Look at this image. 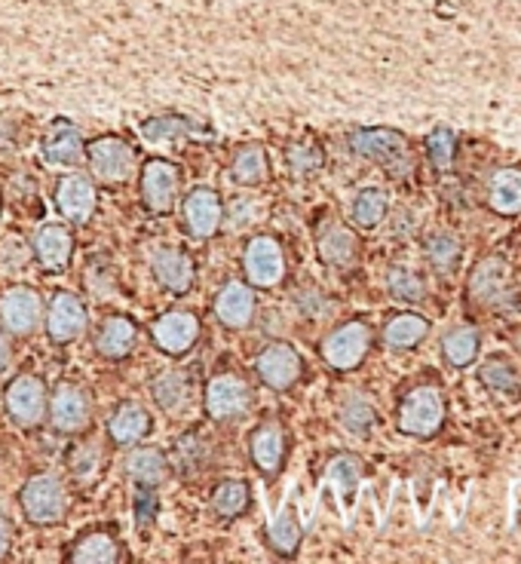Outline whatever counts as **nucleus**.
I'll return each instance as SVG.
<instances>
[{"label":"nucleus","instance_id":"f257e3e1","mask_svg":"<svg viewBox=\"0 0 521 564\" xmlns=\"http://www.w3.org/2000/svg\"><path fill=\"white\" fill-rule=\"evenodd\" d=\"M350 147L363 157L375 159L377 166H384L387 173L396 178L411 175V147H408L406 135L396 130H356L350 135Z\"/></svg>","mask_w":521,"mask_h":564},{"label":"nucleus","instance_id":"f03ea898","mask_svg":"<svg viewBox=\"0 0 521 564\" xmlns=\"http://www.w3.org/2000/svg\"><path fill=\"white\" fill-rule=\"evenodd\" d=\"M469 295L473 301L488 310H512L516 307V286H512V270L507 261L485 258L478 261L469 274Z\"/></svg>","mask_w":521,"mask_h":564},{"label":"nucleus","instance_id":"7ed1b4c3","mask_svg":"<svg viewBox=\"0 0 521 564\" xmlns=\"http://www.w3.org/2000/svg\"><path fill=\"white\" fill-rule=\"evenodd\" d=\"M19 504L22 512L31 524H56L65 519V509H68V494L65 485L49 473L29 478V485L19 491Z\"/></svg>","mask_w":521,"mask_h":564},{"label":"nucleus","instance_id":"20e7f679","mask_svg":"<svg viewBox=\"0 0 521 564\" xmlns=\"http://www.w3.org/2000/svg\"><path fill=\"white\" fill-rule=\"evenodd\" d=\"M87 159L96 181H102L108 188L130 181V175L135 173V147L114 135H102V139L89 142Z\"/></svg>","mask_w":521,"mask_h":564},{"label":"nucleus","instance_id":"39448f33","mask_svg":"<svg viewBox=\"0 0 521 564\" xmlns=\"http://www.w3.org/2000/svg\"><path fill=\"white\" fill-rule=\"evenodd\" d=\"M445 423V399L435 387H418L402 399L399 408V430L406 435L430 439Z\"/></svg>","mask_w":521,"mask_h":564},{"label":"nucleus","instance_id":"423d86ee","mask_svg":"<svg viewBox=\"0 0 521 564\" xmlns=\"http://www.w3.org/2000/svg\"><path fill=\"white\" fill-rule=\"evenodd\" d=\"M252 402H255L252 387L240 375H233V372H221L206 387V411L218 423L240 420L243 414H248Z\"/></svg>","mask_w":521,"mask_h":564},{"label":"nucleus","instance_id":"0eeeda50","mask_svg":"<svg viewBox=\"0 0 521 564\" xmlns=\"http://www.w3.org/2000/svg\"><path fill=\"white\" fill-rule=\"evenodd\" d=\"M181 197V169L169 159H147L142 166V203L154 215L173 212Z\"/></svg>","mask_w":521,"mask_h":564},{"label":"nucleus","instance_id":"6e6552de","mask_svg":"<svg viewBox=\"0 0 521 564\" xmlns=\"http://www.w3.org/2000/svg\"><path fill=\"white\" fill-rule=\"evenodd\" d=\"M255 372H258L260 384H264L267 390L286 392L301 380V375H304V362H301L298 350L291 347V344H286V341H274V344H267V347L258 353Z\"/></svg>","mask_w":521,"mask_h":564},{"label":"nucleus","instance_id":"1a4fd4ad","mask_svg":"<svg viewBox=\"0 0 521 564\" xmlns=\"http://www.w3.org/2000/svg\"><path fill=\"white\" fill-rule=\"evenodd\" d=\"M368 347H372V329L365 322H347L322 341V360L334 372H353L363 365Z\"/></svg>","mask_w":521,"mask_h":564},{"label":"nucleus","instance_id":"9d476101","mask_svg":"<svg viewBox=\"0 0 521 564\" xmlns=\"http://www.w3.org/2000/svg\"><path fill=\"white\" fill-rule=\"evenodd\" d=\"M46 387L41 377L34 375H19L10 380V387L3 392V406L7 414L19 423V427H41L46 420Z\"/></svg>","mask_w":521,"mask_h":564},{"label":"nucleus","instance_id":"9b49d317","mask_svg":"<svg viewBox=\"0 0 521 564\" xmlns=\"http://www.w3.org/2000/svg\"><path fill=\"white\" fill-rule=\"evenodd\" d=\"M89 329L87 305L71 291H56L46 310V334L53 344H71Z\"/></svg>","mask_w":521,"mask_h":564},{"label":"nucleus","instance_id":"f8f14e48","mask_svg":"<svg viewBox=\"0 0 521 564\" xmlns=\"http://www.w3.org/2000/svg\"><path fill=\"white\" fill-rule=\"evenodd\" d=\"M41 319H44V301L29 286H13L0 295V322L10 334L25 338V334L37 332Z\"/></svg>","mask_w":521,"mask_h":564},{"label":"nucleus","instance_id":"ddd939ff","mask_svg":"<svg viewBox=\"0 0 521 564\" xmlns=\"http://www.w3.org/2000/svg\"><path fill=\"white\" fill-rule=\"evenodd\" d=\"M243 267L252 286L258 289H274L286 276V255L274 236H255L243 255Z\"/></svg>","mask_w":521,"mask_h":564},{"label":"nucleus","instance_id":"4468645a","mask_svg":"<svg viewBox=\"0 0 521 564\" xmlns=\"http://www.w3.org/2000/svg\"><path fill=\"white\" fill-rule=\"evenodd\" d=\"M151 338L163 353L169 356H185L197 338H200V319L188 313V310H169L151 325Z\"/></svg>","mask_w":521,"mask_h":564},{"label":"nucleus","instance_id":"2eb2a0df","mask_svg":"<svg viewBox=\"0 0 521 564\" xmlns=\"http://www.w3.org/2000/svg\"><path fill=\"white\" fill-rule=\"evenodd\" d=\"M46 418L56 427L58 433H80L87 430L89 418H92V408H89L87 392L71 384H62L53 399L46 402Z\"/></svg>","mask_w":521,"mask_h":564},{"label":"nucleus","instance_id":"dca6fc26","mask_svg":"<svg viewBox=\"0 0 521 564\" xmlns=\"http://www.w3.org/2000/svg\"><path fill=\"white\" fill-rule=\"evenodd\" d=\"M96 200H99V190L92 185V178L87 175L74 173V175H65L62 181H58V190H56V203H58V212L68 218L71 224H87L92 212H96Z\"/></svg>","mask_w":521,"mask_h":564},{"label":"nucleus","instance_id":"f3484780","mask_svg":"<svg viewBox=\"0 0 521 564\" xmlns=\"http://www.w3.org/2000/svg\"><path fill=\"white\" fill-rule=\"evenodd\" d=\"M185 228L190 231V236L197 240H209L215 236L218 228H221V218H224V206H221V197H218L212 188H193L185 197Z\"/></svg>","mask_w":521,"mask_h":564},{"label":"nucleus","instance_id":"a211bd4d","mask_svg":"<svg viewBox=\"0 0 521 564\" xmlns=\"http://www.w3.org/2000/svg\"><path fill=\"white\" fill-rule=\"evenodd\" d=\"M252 461L264 476H276L286 463V451H289V439H286V427L279 420H264L258 430L252 433L248 442Z\"/></svg>","mask_w":521,"mask_h":564},{"label":"nucleus","instance_id":"6ab92c4d","mask_svg":"<svg viewBox=\"0 0 521 564\" xmlns=\"http://www.w3.org/2000/svg\"><path fill=\"white\" fill-rule=\"evenodd\" d=\"M154 276H157L159 289H166L169 295H188L193 289V279H197V267L190 261L188 252L181 248H157L154 258H151Z\"/></svg>","mask_w":521,"mask_h":564},{"label":"nucleus","instance_id":"aec40b11","mask_svg":"<svg viewBox=\"0 0 521 564\" xmlns=\"http://www.w3.org/2000/svg\"><path fill=\"white\" fill-rule=\"evenodd\" d=\"M258 310V298L246 283H228L224 289L215 295V317L221 325H228L233 332L248 329Z\"/></svg>","mask_w":521,"mask_h":564},{"label":"nucleus","instance_id":"412c9836","mask_svg":"<svg viewBox=\"0 0 521 564\" xmlns=\"http://www.w3.org/2000/svg\"><path fill=\"white\" fill-rule=\"evenodd\" d=\"M71 252L74 233L65 224H46V228L34 233V258L49 274L65 270L71 264Z\"/></svg>","mask_w":521,"mask_h":564},{"label":"nucleus","instance_id":"4be33fe9","mask_svg":"<svg viewBox=\"0 0 521 564\" xmlns=\"http://www.w3.org/2000/svg\"><path fill=\"white\" fill-rule=\"evenodd\" d=\"M44 159L49 166H77L80 159H87V142H84V132L58 120L53 130L44 135Z\"/></svg>","mask_w":521,"mask_h":564},{"label":"nucleus","instance_id":"5701e85b","mask_svg":"<svg viewBox=\"0 0 521 564\" xmlns=\"http://www.w3.org/2000/svg\"><path fill=\"white\" fill-rule=\"evenodd\" d=\"M120 559H123V550H120V540L111 528L87 531L84 537H77L68 550V562L80 564H114Z\"/></svg>","mask_w":521,"mask_h":564},{"label":"nucleus","instance_id":"b1692460","mask_svg":"<svg viewBox=\"0 0 521 564\" xmlns=\"http://www.w3.org/2000/svg\"><path fill=\"white\" fill-rule=\"evenodd\" d=\"M356 255H359V240L356 233L344 228L341 221H329L322 233H319V258L325 261L329 267H353L356 264Z\"/></svg>","mask_w":521,"mask_h":564},{"label":"nucleus","instance_id":"393cba45","mask_svg":"<svg viewBox=\"0 0 521 564\" xmlns=\"http://www.w3.org/2000/svg\"><path fill=\"white\" fill-rule=\"evenodd\" d=\"M138 344V325L130 317H108L96 334V350L104 360H126Z\"/></svg>","mask_w":521,"mask_h":564},{"label":"nucleus","instance_id":"a878e982","mask_svg":"<svg viewBox=\"0 0 521 564\" xmlns=\"http://www.w3.org/2000/svg\"><path fill=\"white\" fill-rule=\"evenodd\" d=\"M147 433H151V414L142 406H135V402L120 406L114 411V418L108 420V435L120 449L138 445Z\"/></svg>","mask_w":521,"mask_h":564},{"label":"nucleus","instance_id":"bb28decb","mask_svg":"<svg viewBox=\"0 0 521 564\" xmlns=\"http://www.w3.org/2000/svg\"><path fill=\"white\" fill-rule=\"evenodd\" d=\"M126 473H130L138 488H159L166 482V476H169V461L157 449H138L130 454Z\"/></svg>","mask_w":521,"mask_h":564},{"label":"nucleus","instance_id":"cd10ccee","mask_svg":"<svg viewBox=\"0 0 521 564\" xmlns=\"http://www.w3.org/2000/svg\"><path fill=\"white\" fill-rule=\"evenodd\" d=\"M270 175V163H267V151L260 145H243L236 151L231 166V178L243 188H255V185H264Z\"/></svg>","mask_w":521,"mask_h":564},{"label":"nucleus","instance_id":"c85d7f7f","mask_svg":"<svg viewBox=\"0 0 521 564\" xmlns=\"http://www.w3.org/2000/svg\"><path fill=\"white\" fill-rule=\"evenodd\" d=\"M491 209L500 215L521 212V169H500L491 178Z\"/></svg>","mask_w":521,"mask_h":564},{"label":"nucleus","instance_id":"c756f323","mask_svg":"<svg viewBox=\"0 0 521 564\" xmlns=\"http://www.w3.org/2000/svg\"><path fill=\"white\" fill-rule=\"evenodd\" d=\"M426 332H430V322L426 319L418 317V313H399V317L387 322L384 341L392 350H411L418 347L420 341L426 338Z\"/></svg>","mask_w":521,"mask_h":564},{"label":"nucleus","instance_id":"7c9ffc66","mask_svg":"<svg viewBox=\"0 0 521 564\" xmlns=\"http://www.w3.org/2000/svg\"><path fill=\"white\" fill-rule=\"evenodd\" d=\"M252 504V491H248L246 482L231 478V482H221L215 491H212V509H215L221 519H240Z\"/></svg>","mask_w":521,"mask_h":564},{"label":"nucleus","instance_id":"2f4dec72","mask_svg":"<svg viewBox=\"0 0 521 564\" xmlns=\"http://www.w3.org/2000/svg\"><path fill=\"white\" fill-rule=\"evenodd\" d=\"M387 209H390V200H387V193H384V190L365 188L356 193L350 215H353V224H359L363 231H372V228H377V224L384 221Z\"/></svg>","mask_w":521,"mask_h":564},{"label":"nucleus","instance_id":"473e14b6","mask_svg":"<svg viewBox=\"0 0 521 564\" xmlns=\"http://www.w3.org/2000/svg\"><path fill=\"white\" fill-rule=\"evenodd\" d=\"M267 540H270V546H274L282 559H291V555L298 552V546H301V521H298V516H295L291 509H282V512L270 521Z\"/></svg>","mask_w":521,"mask_h":564},{"label":"nucleus","instance_id":"72a5a7b5","mask_svg":"<svg viewBox=\"0 0 521 564\" xmlns=\"http://www.w3.org/2000/svg\"><path fill=\"white\" fill-rule=\"evenodd\" d=\"M151 392H154L157 406H163L166 411H181L185 402L190 399L188 375H185V372H163V375L154 380Z\"/></svg>","mask_w":521,"mask_h":564},{"label":"nucleus","instance_id":"f704fd0d","mask_svg":"<svg viewBox=\"0 0 521 564\" xmlns=\"http://www.w3.org/2000/svg\"><path fill=\"white\" fill-rule=\"evenodd\" d=\"M442 353H445V360H448L454 368H466V365H473L478 356V332L476 329H469V325L454 329V332L445 334V341H442Z\"/></svg>","mask_w":521,"mask_h":564},{"label":"nucleus","instance_id":"c9c22d12","mask_svg":"<svg viewBox=\"0 0 521 564\" xmlns=\"http://www.w3.org/2000/svg\"><path fill=\"white\" fill-rule=\"evenodd\" d=\"M197 130V123L188 120V117L178 114H163V117H151L142 123V132H145L147 142H166V139H181L188 132Z\"/></svg>","mask_w":521,"mask_h":564},{"label":"nucleus","instance_id":"e433bc0d","mask_svg":"<svg viewBox=\"0 0 521 564\" xmlns=\"http://www.w3.org/2000/svg\"><path fill=\"white\" fill-rule=\"evenodd\" d=\"M478 380H481L497 399H519L521 396L519 380H516V375L509 372L503 362H488V365H481Z\"/></svg>","mask_w":521,"mask_h":564},{"label":"nucleus","instance_id":"4c0bfd02","mask_svg":"<svg viewBox=\"0 0 521 564\" xmlns=\"http://www.w3.org/2000/svg\"><path fill=\"white\" fill-rule=\"evenodd\" d=\"M454 151H457V135L451 126H435L426 135V154H430V163L439 173H448L454 166Z\"/></svg>","mask_w":521,"mask_h":564},{"label":"nucleus","instance_id":"58836bf2","mask_svg":"<svg viewBox=\"0 0 521 564\" xmlns=\"http://www.w3.org/2000/svg\"><path fill=\"white\" fill-rule=\"evenodd\" d=\"M426 258L433 264L435 270H451L454 261L461 258V243L454 233H433L426 240Z\"/></svg>","mask_w":521,"mask_h":564},{"label":"nucleus","instance_id":"ea45409f","mask_svg":"<svg viewBox=\"0 0 521 564\" xmlns=\"http://www.w3.org/2000/svg\"><path fill=\"white\" fill-rule=\"evenodd\" d=\"M286 159H289V169L295 175H313L325 166V154H322V147L313 145V142L291 145L289 151H286Z\"/></svg>","mask_w":521,"mask_h":564},{"label":"nucleus","instance_id":"a19ab883","mask_svg":"<svg viewBox=\"0 0 521 564\" xmlns=\"http://www.w3.org/2000/svg\"><path fill=\"white\" fill-rule=\"evenodd\" d=\"M341 420H344V427H347L350 433L365 435L375 427V406L368 399H363V396H353L347 406H344V411H341Z\"/></svg>","mask_w":521,"mask_h":564},{"label":"nucleus","instance_id":"79ce46f5","mask_svg":"<svg viewBox=\"0 0 521 564\" xmlns=\"http://www.w3.org/2000/svg\"><path fill=\"white\" fill-rule=\"evenodd\" d=\"M387 289H390L396 301H420L423 298V283L408 267H392L390 274H387Z\"/></svg>","mask_w":521,"mask_h":564},{"label":"nucleus","instance_id":"37998d69","mask_svg":"<svg viewBox=\"0 0 521 564\" xmlns=\"http://www.w3.org/2000/svg\"><path fill=\"white\" fill-rule=\"evenodd\" d=\"M329 478H334L344 494H353L356 491V485H359V478H363V469H359V463L353 461V457H337V461L329 466Z\"/></svg>","mask_w":521,"mask_h":564},{"label":"nucleus","instance_id":"c03bdc74","mask_svg":"<svg viewBox=\"0 0 521 564\" xmlns=\"http://www.w3.org/2000/svg\"><path fill=\"white\" fill-rule=\"evenodd\" d=\"M154 512H157V497H154V488H142L138 494V524L147 528L154 521Z\"/></svg>","mask_w":521,"mask_h":564},{"label":"nucleus","instance_id":"a18cd8bd","mask_svg":"<svg viewBox=\"0 0 521 564\" xmlns=\"http://www.w3.org/2000/svg\"><path fill=\"white\" fill-rule=\"evenodd\" d=\"M10 546H13V524H10V519L0 516V559L10 552Z\"/></svg>","mask_w":521,"mask_h":564},{"label":"nucleus","instance_id":"49530a36","mask_svg":"<svg viewBox=\"0 0 521 564\" xmlns=\"http://www.w3.org/2000/svg\"><path fill=\"white\" fill-rule=\"evenodd\" d=\"M7 365H10V341L0 332V372H3Z\"/></svg>","mask_w":521,"mask_h":564},{"label":"nucleus","instance_id":"de8ad7c7","mask_svg":"<svg viewBox=\"0 0 521 564\" xmlns=\"http://www.w3.org/2000/svg\"><path fill=\"white\" fill-rule=\"evenodd\" d=\"M519 519H521V516H519Z\"/></svg>","mask_w":521,"mask_h":564}]
</instances>
